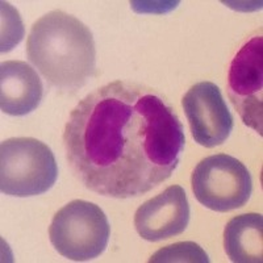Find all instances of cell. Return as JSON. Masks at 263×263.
Here are the masks:
<instances>
[{"label": "cell", "instance_id": "obj_1", "mask_svg": "<svg viewBox=\"0 0 263 263\" xmlns=\"http://www.w3.org/2000/svg\"><path fill=\"white\" fill-rule=\"evenodd\" d=\"M184 129L164 96L115 81L84 96L63 130L66 158L90 191L115 199L146 194L177 170Z\"/></svg>", "mask_w": 263, "mask_h": 263}, {"label": "cell", "instance_id": "obj_2", "mask_svg": "<svg viewBox=\"0 0 263 263\" xmlns=\"http://www.w3.org/2000/svg\"><path fill=\"white\" fill-rule=\"evenodd\" d=\"M27 54L49 84L62 92L78 91L96 72L90 28L63 11H51L33 24Z\"/></svg>", "mask_w": 263, "mask_h": 263}, {"label": "cell", "instance_id": "obj_3", "mask_svg": "<svg viewBox=\"0 0 263 263\" xmlns=\"http://www.w3.org/2000/svg\"><path fill=\"white\" fill-rule=\"evenodd\" d=\"M58 179V166L46 144L32 137L8 138L0 145V190L16 197L48 192Z\"/></svg>", "mask_w": 263, "mask_h": 263}, {"label": "cell", "instance_id": "obj_4", "mask_svg": "<svg viewBox=\"0 0 263 263\" xmlns=\"http://www.w3.org/2000/svg\"><path fill=\"white\" fill-rule=\"evenodd\" d=\"M49 237L62 257L84 262L104 253L111 237V225L95 203L72 200L54 215Z\"/></svg>", "mask_w": 263, "mask_h": 263}, {"label": "cell", "instance_id": "obj_5", "mask_svg": "<svg viewBox=\"0 0 263 263\" xmlns=\"http://www.w3.org/2000/svg\"><path fill=\"white\" fill-rule=\"evenodd\" d=\"M191 184L197 201L216 212L242 208L253 192L250 171L242 162L228 154L201 159L192 173Z\"/></svg>", "mask_w": 263, "mask_h": 263}, {"label": "cell", "instance_id": "obj_6", "mask_svg": "<svg viewBox=\"0 0 263 263\" xmlns=\"http://www.w3.org/2000/svg\"><path fill=\"white\" fill-rule=\"evenodd\" d=\"M228 95L243 124L263 135V40L253 37L230 63Z\"/></svg>", "mask_w": 263, "mask_h": 263}, {"label": "cell", "instance_id": "obj_7", "mask_svg": "<svg viewBox=\"0 0 263 263\" xmlns=\"http://www.w3.org/2000/svg\"><path fill=\"white\" fill-rule=\"evenodd\" d=\"M182 105L195 142L204 147H215L229 138L234 120L215 83L194 84L183 96Z\"/></svg>", "mask_w": 263, "mask_h": 263}, {"label": "cell", "instance_id": "obj_8", "mask_svg": "<svg viewBox=\"0 0 263 263\" xmlns=\"http://www.w3.org/2000/svg\"><path fill=\"white\" fill-rule=\"evenodd\" d=\"M190 216L191 210L184 189L171 185L136 211L135 227L142 238L157 242L182 234L189 227Z\"/></svg>", "mask_w": 263, "mask_h": 263}, {"label": "cell", "instance_id": "obj_9", "mask_svg": "<svg viewBox=\"0 0 263 263\" xmlns=\"http://www.w3.org/2000/svg\"><path fill=\"white\" fill-rule=\"evenodd\" d=\"M44 96V86L23 61H7L0 66V108L9 116H25L36 109Z\"/></svg>", "mask_w": 263, "mask_h": 263}, {"label": "cell", "instance_id": "obj_10", "mask_svg": "<svg viewBox=\"0 0 263 263\" xmlns=\"http://www.w3.org/2000/svg\"><path fill=\"white\" fill-rule=\"evenodd\" d=\"M224 249L234 263H260L263 260V217L245 213L233 217L224 230Z\"/></svg>", "mask_w": 263, "mask_h": 263}, {"label": "cell", "instance_id": "obj_11", "mask_svg": "<svg viewBox=\"0 0 263 263\" xmlns=\"http://www.w3.org/2000/svg\"><path fill=\"white\" fill-rule=\"evenodd\" d=\"M150 263H173V262H192V263H208L210 258L204 249L197 243L185 241L168 245L159 249L152 255Z\"/></svg>", "mask_w": 263, "mask_h": 263}]
</instances>
